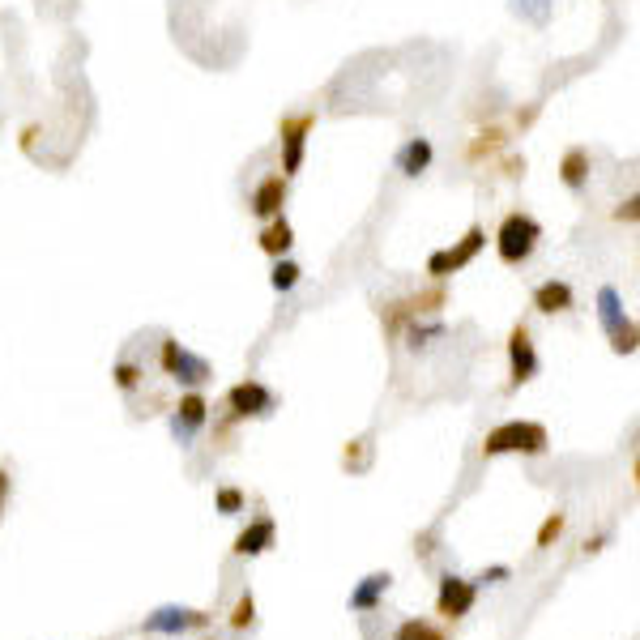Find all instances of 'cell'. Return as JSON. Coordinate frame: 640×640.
Masks as SVG:
<instances>
[{
  "label": "cell",
  "mask_w": 640,
  "mask_h": 640,
  "mask_svg": "<svg viewBox=\"0 0 640 640\" xmlns=\"http://www.w3.org/2000/svg\"><path fill=\"white\" fill-rule=\"evenodd\" d=\"M500 453H525V457H542L547 453V427L542 423H500L495 431H487L483 440V457H500Z\"/></svg>",
  "instance_id": "1"
},
{
  "label": "cell",
  "mask_w": 640,
  "mask_h": 640,
  "mask_svg": "<svg viewBox=\"0 0 640 640\" xmlns=\"http://www.w3.org/2000/svg\"><path fill=\"white\" fill-rule=\"evenodd\" d=\"M538 239H542L538 218H530V214H508V218L500 222V231H495V252H500L504 265H525V261L534 256Z\"/></svg>",
  "instance_id": "2"
},
{
  "label": "cell",
  "mask_w": 640,
  "mask_h": 640,
  "mask_svg": "<svg viewBox=\"0 0 640 640\" xmlns=\"http://www.w3.org/2000/svg\"><path fill=\"white\" fill-rule=\"evenodd\" d=\"M598 316H602V329L615 338L619 355H632V350H636V325L623 316V299H619L615 286H602V291H598Z\"/></svg>",
  "instance_id": "3"
},
{
  "label": "cell",
  "mask_w": 640,
  "mask_h": 640,
  "mask_svg": "<svg viewBox=\"0 0 640 640\" xmlns=\"http://www.w3.org/2000/svg\"><path fill=\"white\" fill-rule=\"evenodd\" d=\"M487 244V231L483 227H470L466 239H461L457 248H444V252H431V261H427V274L431 278H448V274H457V269H466L478 252H483Z\"/></svg>",
  "instance_id": "4"
},
{
  "label": "cell",
  "mask_w": 640,
  "mask_h": 640,
  "mask_svg": "<svg viewBox=\"0 0 640 640\" xmlns=\"http://www.w3.org/2000/svg\"><path fill=\"white\" fill-rule=\"evenodd\" d=\"M163 372L180 384H205L210 380V363H205L201 355H192V350H184L175 338H167L163 342Z\"/></svg>",
  "instance_id": "5"
},
{
  "label": "cell",
  "mask_w": 640,
  "mask_h": 640,
  "mask_svg": "<svg viewBox=\"0 0 640 640\" xmlns=\"http://www.w3.org/2000/svg\"><path fill=\"white\" fill-rule=\"evenodd\" d=\"M508 367H512V380L508 389H521V384H530L538 376V355H534V338L530 329L517 325L508 333Z\"/></svg>",
  "instance_id": "6"
},
{
  "label": "cell",
  "mask_w": 640,
  "mask_h": 640,
  "mask_svg": "<svg viewBox=\"0 0 640 640\" xmlns=\"http://www.w3.org/2000/svg\"><path fill=\"white\" fill-rule=\"evenodd\" d=\"M308 133H312V116L282 120V175H286V180H291V175H299V167H303Z\"/></svg>",
  "instance_id": "7"
},
{
  "label": "cell",
  "mask_w": 640,
  "mask_h": 640,
  "mask_svg": "<svg viewBox=\"0 0 640 640\" xmlns=\"http://www.w3.org/2000/svg\"><path fill=\"white\" fill-rule=\"evenodd\" d=\"M227 402L235 410V419H261V414L274 410V393H269L261 380H244L227 393Z\"/></svg>",
  "instance_id": "8"
},
{
  "label": "cell",
  "mask_w": 640,
  "mask_h": 640,
  "mask_svg": "<svg viewBox=\"0 0 640 640\" xmlns=\"http://www.w3.org/2000/svg\"><path fill=\"white\" fill-rule=\"evenodd\" d=\"M474 594H478V585H474V581H466V576H453V572H448L444 581H440V598H436L440 615H448V619H461V615H470V606H474Z\"/></svg>",
  "instance_id": "9"
},
{
  "label": "cell",
  "mask_w": 640,
  "mask_h": 640,
  "mask_svg": "<svg viewBox=\"0 0 640 640\" xmlns=\"http://www.w3.org/2000/svg\"><path fill=\"white\" fill-rule=\"evenodd\" d=\"M282 205H286V175H269V180L256 184L252 192V214L256 218H282Z\"/></svg>",
  "instance_id": "10"
},
{
  "label": "cell",
  "mask_w": 640,
  "mask_h": 640,
  "mask_svg": "<svg viewBox=\"0 0 640 640\" xmlns=\"http://www.w3.org/2000/svg\"><path fill=\"white\" fill-rule=\"evenodd\" d=\"M210 615L201 611H180V606H163V611H154L146 619V632H188V628H205Z\"/></svg>",
  "instance_id": "11"
},
{
  "label": "cell",
  "mask_w": 640,
  "mask_h": 640,
  "mask_svg": "<svg viewBox=\"0 0 640 640\" xmlns=\"http://www.w3.org/2000/svg\"><path fill=\"white\" fill-rule=\"evenodd\" d=\"M205 410H210V406H205V397H201V393H188L184 402L175 406V419H171L175 436H180V440H188L192 431H197V427L205 423Z\"/></svg>",
  "instance_id": "12"
},
{
  "label": "cell",
  "mask_w": 640,
  "mask_h": 640,
  "mask_svg": "<svg viewBox=\"0 0 640 640\" xmlns=\"http://www.w3.org/2000/svg\"><path fill=\"white\" fill-rule=\"evenodd\" d=\"M431 158H436V150H431V141L427 137H410L406 146H402V154H397V167H402V175H423L427 167H431Z\"/></svg>",
  "instance_id": "13"
},
{
  "label": "cell",
  "mask_w": 640,
  "mask_h": 640,
  "mask_svg": "<svg viewBox=\"0 0 640 640\" xmlns=\"http://www.w3.org/2000/svg\"><path fill=\"white\" fill-rule=\"evenodd\" d=\"M534 308H538V312H547V316L568 312V308H572V286H568V282H559V278L542 282L538 291H534Z\"/></svg>",
  "instance_id": "14"
},
{
  "label": "cell",
  "mask_w": 640,
  "mask_h": 640,
  "mask_svg": "<svg viewBox=\"0 0 640 640\" xmlns=\"http://www.w3.org/2000/svg\"><path fill=\"white\" fill-rule=\"evenodd\" d=\"M274 534H278V530H274V521L261 517V521H252L248 530L235 538V551H239V555H261L265 547H274Z\"/></svg>",
  "instance_id": "15"
},
{
  "label": "cell",
  "mask_w": 640,
  "mask_h": 640,
  "mask_svg": "<svg viewBox=\"0 0 640 640\" xmlns=\"http://www.w3.org/2000/svg\"><path fill=\"white\" fill-rule=\"evenodd\" d=\"M559 180H564L572 192H581V188L589 184V150L572 146V150L564 154V163H559Z\"/></svg>",
  "instance_id": "16"
},
{
  "label": "cell",
  "mask_w": 640,
  "mask_h": 640,
  "mask_svg": "<svg viewBox=\"0 0 640 640\" xmlns=\"http://www.w3.org/2000/svg\"><path fill=\"white\" fill-rule=\"evenodd\" d=\"M295 244V231H291V222L286 218H269V227L261 231V252L265 256H286Z\"/></svg>",
  "instance_id": "17"
},
{
  "label": "cell",
  "mask_w": 640,
  "mask_h": 640,
  "mask_svg": "<svg viewBox=\"0 0 640 640\" xmlns=\"http://www.w3.org/2000/svg\"><path fill=\"white\" fill-rule=\"evenodd\" d=\"M389 585H393V576L389 572H376V576H367V581L350 594V606L355 611H372V606L380 602V594H389Z\"/></svg>",
  "instance_id": "18"
},
{
  "label": "cell",
  "mask_w": 640,
  "mask_h": 640,
  "mask_svg": "<svg viewBox=\"0 0 640 640\" xmlns=\"http://www.w3.org/2000/svg\"><path fill=\"white\" fill-rule=\"evenodd\" d=\"M299 278H303V269H299L295 261H282V256H278L274 274H269V286H274V291H295Z\"/></svg>",
  "instance_id": "19"
},
{
  "label": "cell",
  "mask_w": 640,
  "mask_h": 640,
  "mask_svg": "<svg viewBox=\"0 0 640 640\" xmlns=\"http://www.w3.org/2000/svg\"><path fill=\"white\" fill-rule=\"evenodd\" d=\"M393 640H444L436 628H427V623H419V619H410V623H402V632H397Z\"/></svg>",
  "instance_id": "20"
},
{
  "label": "cell",
  "mask_w": 640,
  "mask_h": 640,
  "mask_svg": "<svg viewBox=\"0 0 640 640\" xmlns=\"http://www.w3.org/2000/svg\"><path fill=\"white\" fill-rule=\"evenodd\" d=\"M559 534H564V512H551V517L542 521V530H538V547H551Z\"/></svg>",
  "instance_id": "21"
},
{
  "label": "cell",
  "mask_w": 640,
  "mask_h": 640,
  "mask_svg": "<svg viewBox=\"0 0 640 640\" xmlns=\"http://www.w3.org/2000/svg\"><path fill=\"white\" fill-rule=\"evenodd\" d=\"M116 384H120L124 393L137 389V384H141V367H137V363H120V367H116Z\"/></svg>",
  "instance_id": "22"
},
{
  "label": "cell",
  "mask_w": 640,
  "mask_h": 640,
  "mask_svg": "<svg viewBox=\"0 0 640 640\" xmlns=\"http://www.w3.org/2000/svg\"><path fill=\"white\" fill-rule=\"evenodd\" d=\"M239 508H244V491L222 487V491H218V512H239Z\"/></svg>",
  "instance_id": "23"
},
{
  "label": "cell",
  "mask_w": 640,
  "mask_h": 640,
  "mask_svg": "<svg viewBox=\"0 0 640 640\" xmlns=\"http://www.w3.org/2000/svg\"><path fill=\"white\" fill-rule=\"evenodd\" d=\"M252 611H256V602H252V594H244V598H239V606H235V615H231V628H248Z\"/></svg>",
  "instance_id": "24"
},
{
  "label": "cell",
  "mask_w": 640,
  "mask_h": 640,
  "mask_svg": "<svg viewBox=\"0 0 640 640\" xmlns=\"http://www.w3.org/2000/svg\"><path fill=\"white\" fill-rule=\"evenodd\" d=\"M615 218H628V222H636V197H632V201H628V205H623V210H619V214H615Z\"/></svg>",
  "instance_id": "25"
},
{
  "label": "cell",
  "mask_w": 640,
  "mask_h": 640,
  "mask_svg": "<svg viewBox=\"0 0 640 640\" xmlns=\"http://www.w3.org/2000/svg\"><path fill=\"white\" fill-rule=\"evenodd\" d=\"M5 500H9V474L0 470V508H5Z\"/></svg>",
  "instance_id": "26"
}]
</instances>
